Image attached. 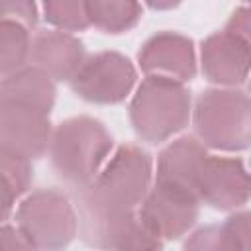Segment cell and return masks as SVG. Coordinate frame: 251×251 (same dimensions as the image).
<instances>
[{"label":"cell","mask_w":251,"mask_h":251,"mask_svg":"<svg viewBox=\"0 0 251 251\" xmlns=\"http://www.w3.org/2000/svg\"><path fill=\"white\" fill-rule=\"evenodd\" d=\"M153 175L149 153L135 145L120 147L96 176L82 186V239L88 243L106 224L137 212Z\"/></svg>","instance_id":"cell-1"},{"label":"cell","mask_w":251,"mask_h":251,"mask_svg":"<svg viewBox=\"0 0 251 251\" xmlns=\"http://www.w3.org/2000/svg\"><path fill=\"white\" fill-rule=\"evenodd\" d=\"M112 149V135L94 118L78 116L61 122L51 131L49 155L57 175L78 188L86 186Z\"/></svg>","instance_id":"cell-2"},{"label":"cell","mask_w":251,"mask_h":251,"mask_svg":"<svg viewBox=\"0 0 251 251\" xmlns=\"http://www.w3.org/2000/svg\"><path fill=\"white\" fill-rule=\"evenodd\" d=\"M129 120L139 139L163 143L188 124L190 92L178 80L145 76L131 100Z\"/></svg>","instance_id":"cell-3"},{"label":"cell","mask_w":251,"mask_h":251,"mask_svg":"<svg viewBox=\"0 0 251 251\" xmlns=\"http://www.w3.org/2000/svg\"><path fill=\"white\" fill-rule=\"evenodd\" d=\"M194 127L200 141L212 149H247L251 139L249 96L235 88L202 92L194 106Z\"/></svg>","instance_id":"cell-4"},{"label":"cell","mask_w":251,"mask_h":251,"mask_svg":"<svg viewBox=\"0 0 251 251\" xmlns=\"http://www.w3.org/2000/svg\"><path fill=\"white\" fill-rule=\"evenodd\" d=\"M16 224L33 249H63L76 235L71 200L53 188L27 194L16 210Z\"/></svg>","instance_id":"cell-5"},{"label":"cell","mask_w":251,"mask_h":251,"mask_svg":"<svg viewBox=\"0 0 251 251\" xmlns=\"http://www.w3.org/2000/svg\"><path fill=\"white\" fill-rule=\"evenodd\" d=\"M135 78V67L127 57L116 51H102L84 57L69 82L75 94L86 102L118 104L131 92Z\"/></svg>","instance_id":"cell-6"},{"label":"cell","mask_w":251,"mask_h":251,"mask_svg":"<svg viewBox=\"0 0 251 251\" xmlns=\"http://www.w3.org/2000/svg\"><path fill=\"white\" fill-rule=\"evenodd\" d=\"M200 200L182 188L155 182L141 200L137 214L149 231L161 241L182 237L198 220Z\"/></svg>","instance_id":"cell-7"},{"label":"cell","mask_w":251,"mask_h":251,"mask_svg":"<svg viewBox=\"0 0 251 251\" xmlns=\"http://www.w3.org/2000/svg\"><path fill=\"white\" fill-rule=\"evenodd\" d=\"M49 112L0 98V147L25 159H37L49 149Z\"/></svg>","instance_id":"cell-8"},{"label":"cell","mask_w":251,"mask_h":251,"mask_svg":"<svg viewBox=\"0 0 251 251\" xmlns=\"http://www.w3.org/2000/svg\"><path fill=\"white\" fill-rule=\"evenodd\" d=\"M200 202L218 208L233 210L249 200V176L241 159L206 155L194 180Z\"/></svg>","instance_id":"cell-9"},{"label":"cell","mask_w":251,"mask_h":251,"mask_svg":"<svg viewBox=\"0 0 251 251\" xmlns=\"http://www.w3.org/2000/svg\"><path fill=\"white\" fill-rule=\"evenodd\" d=\"M139 67L147 76H165L186 82L196 75V55L190 37L163 31L145 41L139 51Z\"/></svg>","instance_id":"cell-10"},{"label":"cell","mask_w":251,"mask_h":251,"mask_svg":"<svg viewBox=\"0 0 251 251\" xmlns=\"http://www.w3.org/2000/svg\"><path fill=\"white\" fill-rule=\"evenodd\" d=\"M204 76L220 86H237L249 75V39L229 31L212 33L200 51Z\"/></svg>","instance_id":"cell-11"},{"label":"cell","mask_w":251,"mask_h":251,"mask_svg":"<svg viewBox=\"0 0 251 251\" xmlns=\"http://www.w3.org/2000/svg\"><path fill=\"white\" fill-rule=\"evenodd\" d=\"M29 59L33 67L53 80H71L84 61L82 43L67 31H39L31 39Z\"/></svg>","instance_id":"cell-12"},{"label":"cell","mask_w":251,"mask_h":251,"mask_svg":"<svg viewBox=\"0 0 251 251\" xmlns=\"http://www.w3.org/2000/svg\"><path fill=\"white\" fill-rule=\"evenodd\" d=\"M206 145L192 135H184L169 143L157 159L155 182L171 184L182 190H188L196 196L194 180L200 171V165L206 157ZM198 198V196H196Z\"/></svg>","instance_id":"cell-13"},{"label":"cell","mask_w":251,"mask_h":251,"mask_svg":"<svg viewBox=\"0 0 251 251\" xmlns=\"http://www.w3.org/2000/svg\"><path fill=\"white\" fill-rule=\"evenodd\" d=\"M0 98L16 100V102L51 112L55 104V84H53V78L41 69L22 67L20 71L2 78Z\"/></svg>","instance_id":"cell-14"},{"label":"cell","mask_w":251,"mask_h":251,"mask_svg":"<svg viewBox=\"0 0 251 251\" xmlns=\"http://www.w3.org/2000/svg\"><path fill=\"white\" fill-rule=\"evenodd\" d=\"M249 212L229 216L222 226H208L186 239V249H247L249 247Z\"/></svg>","instance_id":"cell-15"},{"label":"cell","mask_w":251,"mask_h":251,"mask_svg":"<svg viewBox=\"0 0 251 251\" xmlns=\"http://www.w3.org/2000/svg\"><path fill=\"white\" fill-rule=\"evenodd\" d=\"M31 178V161L0 147V224L10 218L16 200L29 188Z\"/></svg>","instance_id":"cell-16"},{"label":"cell","mask_w":251,"mask_h":251,"mask_svg":"<svg viewBox=\"0 0 251 251\" xmlns=\"http://www.w3.org/2000/svg\"><path fill=\"white\" fill-rule=\"evenodd\" d=\"M86 14L100 31L124 33L141 20V6L137 0H86Z\"/></svg>","instance_id":"cell-17"},{"label":"cell","mask_w":251,"mask_h":251,"mask_svg":"<svg viewBox=\"0 0 251 251\" xmlns=\"http://www.w3.org/2000/svg\"><path fill=\"white\" fill-rule=\"evenodd\" d=\"M29 31L14 20H0V76L20 71L29 59Z\"/></svg>","instance_id":"cell-18"},{"label":"cell","mask_w":251,"mask_h":251,"mask_svg":"<svg viewBox=\"0 0 251 251\" xmlns=\"http://www.w3.org/2000/svg\"><path fill=\"white\" fill-rule=\"evenodd\" d=\"M45 20L63 31H82L90 25L86 0H43Z\"/></svg>","instance_id":"cell-19"},{"label":"cell","mask_w":251,"mask_h":251,"mask_svg":"<svg viewBox=\"0 0 251 251\" xmlns=\"http://www.w3.org/2000/svg\"><path fill=\"white\" fill-rule=\"evenodd\" d=\"M0 20H14L33 27L37 24L35 0H0Z\"/></svg>","instance_id":"cell-20"},{"label":"cell","mask_w":251,"mask_h":251,"mask_svg":"<svg viewBox=\"0 0 251 251\" xmlns=\"http://www.w3.org/2000/svg\"><path fill=\"white\" fill-rule=\"evenodd\" d=\"M0 249H29V243L18 227L0 226Z\"/></svg>","instance_id":"cell-21"},{"label":"cell","mask_w":251,"mask_h":251,"mask_svg":"<svg viewBox=\"0 0 251 251\" xmlns=\"http://www.w3.org/2000/svg\"><path fill=\"white\" fill-rule=\"evenodd\" d=\"M226 31H229V33H233V35H237V37L249 39V10H247L245 6L233 12V16H231L229 22H227Z\"/></svg>","instance_id":"cell-22"},{"label":"cell","mask_w":251,"mask_h":251,"mask_svg":"<svg viewBox=\"0 0 251 251\" xmlns=\"http://www.w3.org/2000/svg\"><path fill=\"white\" fill-rule=\"evenodd\" d=\"M182 0H145V4L153 10H171L175 6H178Z\"/></svg>","instance_id":"cell-23"}]
</instances>
